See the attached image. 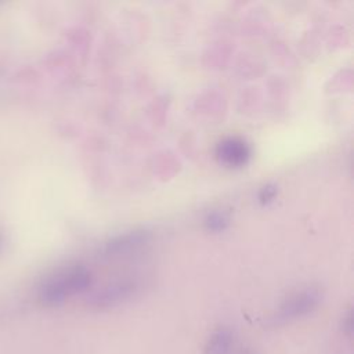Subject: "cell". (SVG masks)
Wrapping results in <instances>:
<instances>
[{"instance_id":"obj_1","label":"cell","mask_w":354,"mask_h":354,"mask_svg":"<svg viewBox=\"0 0 354 354\" xmlns=\"http://www.w3.org/2000/svg\"><path fill=\"white\" fill-rule=\"evenodd\" d=\"M91 285V274L87 268L79 266L48 281L41 290V300L46 304H59L71 295L84 292Z\"/></svg>"},{"instance_id":"obj_2","label":"cell","mask_w":354,"mask_h":354,"mask_svg":"<svg viewBox=\"0 0 354 354\" xmlns=\"http://www.w3.org/2000/svg\"><path fill=\"white\" fill-rule=\"evenodd\" d=\"M321 297L322 295L317 288L303 289L288 297L272 314L270 322L272 325H281L306 317L319 306Z\"/></svg>"},{"instance_id":"obj_3","label":"cell","mask_w":354,"mask_h":354,"mask_svg":"<svg viewBox=\"0 0 354 354\" xmlns=\"http://www.w3.org/2000/svg\"><path fill=\"white\" fill-rule=\"evenodd\" d=\"M137 290L138 283L133 279L116 281L94 292L88 299V304L94 308H109L129 300Z\"/></svg>"},{"instance_id":"obj_4","label":"cell","mask_w":354,"mask_h":354,"mask_svg":"<svg viewBox=\"0 0 354 354\" xmlns=\"http://www.w3.org/2000/svg\"><path fill=\"white\" fill-rule=\"evenodd\" d=\"M217 159L230 167L243 166L250 158L249 144L239 137H227L216 147Z\"/></svg>"},{"instance_id":"obj_5","label":"cell","mask_w":354,"mask_h":354,"mask_svg":"<svg viewBox=\"0 0 354 354\" xmlns=\"http://www.w3.org/2000/svg\"><path fill=\"white\" fill-rule=\"evenodd\" d=\"M148 238H149L148 231H144V230L129 231L105 242L102 246V253L108 256L124 253L131 249H136L137 246H141L148 241Z\"/></svg>"},{"instance_id":"obj_6","label":"cell","mask_w":354,"mask_h":354,"mask_svg":"<svg viewBox=\"0 0 354 354\" xmlns=\"http://www.w3.org/2000/svg\"><path fill=\"white\" fill-rule=\"evenodd\" d=\"M235 335L227 326L214 329L203 346V354H234L235 353Z\"/></svg>"},{"instance_id":"obj_7","label":"cell","mask_w":354,"mask_h":354,"mask_svg":"<svg viewBox=\"0 0 354 354\" xmlns=\"http://www.w3.org/2000/svg\"><path fill=\"white\" fill-rule=\"evenodd\" d=\"M228 224V217L221 212H212L205 218V225L210 231H223Z\"/></svg>"},{"instance_id":"obj_8","label":"cell","mask_w":354,"mask_h":354,"mask_svg":"<svg viewBox=\"0 0 354 354\" xmlns=\"http://www.w3.org/2000/svg\"><path fill=\"white\" fill-rule=\"evenodd\" d=\"M275 194H277V188H275V185H272V184H267V185H264V187L260 189L259 199H260V202H261V203H268V202H271V201L274 199Z\"/></svg>"}]
</instances>
